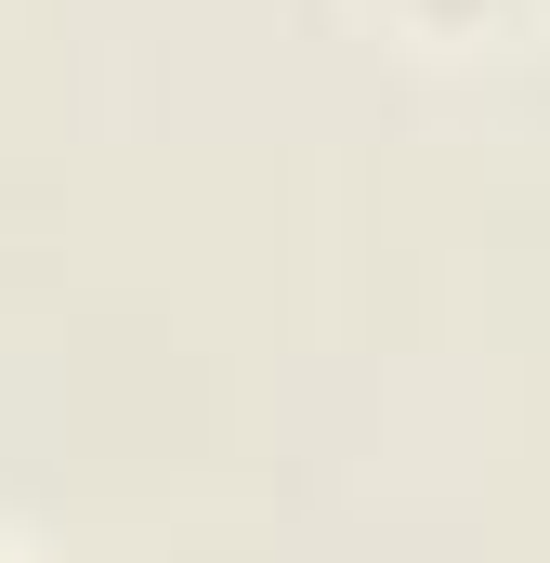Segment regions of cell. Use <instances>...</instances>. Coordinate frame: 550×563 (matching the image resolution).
<instances>
[{
	"mask_svg": "<svg viewBox=\"0 0 550 563\" xmlns=\"http://www.w3.org/2000/svg\"><path fill=\"white\" fill-rule=\"evenodd\" d=\"M381 13H407L419 40H472V26H512L525 0H381Z\"/></svg>",
	"mask_w": 550,
	"mask_h": 563,
	"instance_id": "cell-1",
	"label": "cell"
},
{
	"mask_svg": "<svg viewBox=\"0 0 550 563\" xmlns=\"http://www.w3.org/2000/svg\"><path fill=\"white\" fill-rule=\"evenodd\" d=\"M0 563H13V551H0Z\"/></svg>",
	"mask_w": 550,
	"mask_h": 563,
	"instance_id": "cell-2",
	"label": "cell"
}]
</instances>
